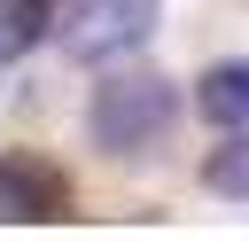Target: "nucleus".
Masks as SVG:
<instances>
[{
    "instance_id": "7ed1b4c3",
    "label": "nucleus",
    "mask_w": 249,
    "mask_h": 242,
    "mask_svg": "<svg viewBox=\"0 0 249 242\" xmlns=\"http://www.w3.org/2000/svg\"><path fill=\"white\" fill-rule=\"evenodd\" d=\"M0 219H70V180L39 156H0Z\"/></svg>"
},
{
    "instance_id": "423d86ee",
    "label": "nucleus",
    "mask_w": 249,
    "mask_h": 242,
    "mask_svg": "<svg viewBox=\"0 0 249 242\" xmlns=\"http://www.w3.org/2000/svg\"><path fill=\"white\" fill-rule=\"evenodd\" d=\"M39 31H47V0H0V62L39 47Z\"/></svg>"
},
{
    "instance_id": "20e7f679",
    "label": "nucleus",
    "mask_w": 249,
    "mask_h": 242,
    "mask_svg": "<svg viewBox=\"0 0 249 242\" xmlns=\"http://www.w3.org/2000/svg\"><path fill=\"white\" fill-rule=\"evenodd\" d=\"M195 109H202L218 133L249 125V62H210V70L195 78Z\"/></svg>"
},
{
    "instance_id": "39448f33",
    "label": "nucleus",
    "mask_w": 249,
    "mask_h": 242,
    "mask_svg": "<svg viewBox=\"0 0 249 242\" xmlns=\"http://www.w3.org/2000/svg\"><path fill=\"white\" fill-rule=\"evenodd\" d=\"M202 187H210V195H226V203H241V195H249V133H241V125L202 156Z\"/></svg>"
},
{
    "instance_id": "f03ea898",
    "label": "nucleus",
    "mask_w": 249,
    "mask_h": 242,
    "mask_svg": "<svg viewBox=\"0 0 249 242\" xmlns=\"http://www.w3.org/2000/svg\"><path fill=\"white\" fill-rule=\"evenodd\" d=\"M156 23H163V0H78V16L62 23V55H78V62H117V55L148 47Z\"/></svg>"
},
{
    "instance_id": "f257e3e1",
    "label": "nucleus",
    "mask_w": 249,
    "mask_h": 242,
    "mask_svg": "<svg viewBox=\"0 0 249 242\" xmlns=\"http://www.w3.org/2000/svg\"><path fill=\"white\" fill-rule=\"evenodd\" d=\"M179 117V86L156 78V70H124V78H101L93 101H86V133L101 156H148Z\"/></svg>"
}]
</instances>
